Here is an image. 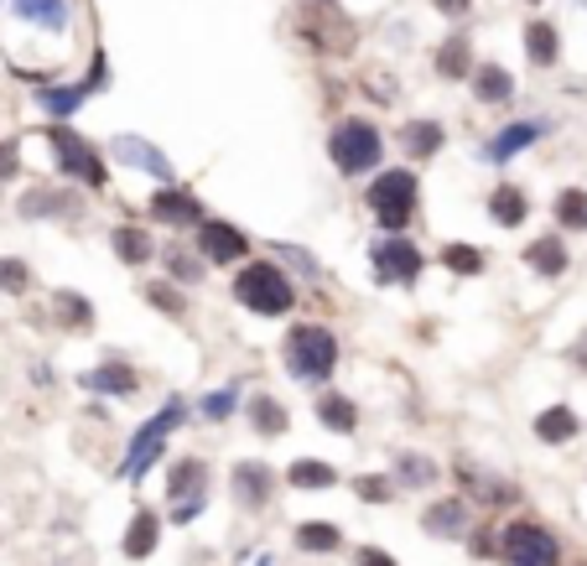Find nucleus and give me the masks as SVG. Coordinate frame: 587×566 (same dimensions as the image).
I'll return each mask as SVG.
<instances>
[{
    "label": "nucleus",
    "instance_id": "1",
    "mask_svg": "<svg viewBox=\"0 0 587 566\" xmlns=\"http://www.w3.org/2000/svg\"><path fill=\"white\" fill-rule=\"evenodd\" d=\"M229 296H235L245 313L255 317H292L296 313V296H302V286L292 281V271L281 265V260H245V265H235V281H229Z\"/></svg>",
    "mask_w": 587,
    "mask_h": 566
},
{
    "label": "nucleus",
    "instance_id": "2",
    "mask_svg": "<svg viewBox=\"0 0 587 566\" xmlns=\"http://www.w3.org/2000/svg\"><path fill=\"white\" fill-rule=\"evenodd\" d=\"M364 208H370V218L385 235H406L416 224V214H421V177L411 167H380V172H370Z\"/></svg>",
    "mask_w": 587,
    "mask_h": 566
},
{
    "label": "nucleus",
    "instance_id": "3",
    "mask_svg": "<svg viewBox=\"0 0 587 566\" xmlns=\"http://www.w3.org/2000/svg\"><path fill=\"white\" fill-rule=\"evenodd\" d=\"M281 364L296 385H328L338 370V332L328 322H292L281 338Z\"/></svg>",
    "mask_w": 587,
    "mask_h": 566
},
{
    "label": "nucleus",
    "instance_id": "4",
    "mask_svg": "<svg viewBox=\"0 0 587 566\" xmlns=\"http://www.w3.org/2000/svg\"><path fill=\"white\" fill-rule=\"evenodd\" d=\"M42 140H47V151H53V161H58V172L68 177V182H79L89 193H104V188H110V161H104V151H99L83 131H74L68 120H47V125H42Z\"/></svg>",
    "mask_w": 587,
    "mask_h": 566
},
{
    "label": "nucleus",
    "instance_id": "5",
    "mask_svg": "<svg viewBox=\"0 0 587 566\" xmlns=\"http://www.w3.org/2000/svg\"><path fill=\"white\" fill-rule=\"evenodd\" d=\"M188 400L182 395H167L161 400V410L151 416V421H140L136 431H131V448H125V457H120V468H115V478H125V484H140L146 473L157 468V457L167 452V442H172V431L188 421Z\"/></svg>",
    "mask_w": 587,
    "mask_h": 566
},
{
    "label": "nucleus",
    "instance_id": "6",
    "mask_svg": "<svg viewBox=\"0 0 587 566\" xmlns=\"http://www.w3.org/2000/svg\"><path fill=\"white\" fill-rule=\"evenodd\" d=\"M328 161L338 177H370L385 161V131L370 115H343L328 131Z\"/></svg>",
    "mask_w": 587,
    "mask_h": 566
},
{
    "label": "nucleus",
    "instance_id": "7",
    "mask_svg": "<svg viewBox=\"0 0 587 566\" xmlns=\"http://www.w3.org/2000/svg\"><path fill=\"white\" fill-rule=\"evenodd\" d=\"M494 556H499V566H562V541H556L551 525L520 514V520H509L499 530V551Z\"/></svg>",
    "mask_w": 587,
    "mask_h": 566
},
{
    "label": "nucleus",
    "instance_id": "8",
    "mask_svg": "<svg viewBox=\"0 0 587 566\" xmlns=\"http://www.w3.org/2000/svg\"><path fill=\"white\" fill-rule=\"evenodd\" d=\"M421 271H427V254H421V245L406 235H385L370 245V275L374 286H416L421 281Z\"/></svg>",
    "mask_w": 587,
    "mask_h": 566
},
{
    "label": "nucleus",
    "instance_id": "9",
    "mask_svg": "<svg viewBox=\"0 0 587 566\" xmlns=\"http://www.w3.org/2000/svg\"><path fill=\"white\" fill-rule=\"evenodd\" d=\"M296 32L323 58H349L353 47H359V32H353L349 16H338V5H307L302 21H296Z\"/></svg>",
    "mask_w": 587,
    "mask_h": 566
},
{
    "label": "nucleus",
    "instance_id": "10",
    "mask_svg": "<svg viewBox=\"0 0 587 566\" xmlns=\"http://www.w3.org/2000/svg\"><path fill=\"white\" fill-rule=\"evenodd\" d=\"M193 250L203 254V265H245L255 254V239L239 229V224H229V218H203L193 229Z\"/></svg>",
    "mask_w": 587,
    "mask_h": 566
},
{
    "label": "nucleus",
    "instance_id": "11",
    "mask_svg": "<svg viewBox=\"0 0 587 566\" xmlns=\"http://www.w3.org/2000/svg\"><path fill=\"white\" fill-rule=\"evenodd\" d=\"M146 218L161 224V229H172V235H182V229H197V224L208 218V208H203V197H197L193 188H182V182H161L157 193L146 197Z\"/></svg>",
    "mask_w": 587,
    "mask_h": 566
},
{
    "label": "nucleus",
    "instance_id": "12",
    "mask_svg": "<svg viewBox=\"0 0 587 566\" xmlns=\"http://www.w3.org/2000/svg\"><path fill=\"white\" fill-rule=\"evenodd\" d=\"M104 157L120 161V167H131V172L157 177V182H177V161L146 136H110L104 140Z\"/></svg>",
    "mask_w": 587,
    "mask_h": 566
},
{
    "label": "nucleus",
    "instance_id": "13",
    "mask_svg": "<svg viewBox=\"0 0 587 566\" xmlns=\"http://www.w3.org/2000/svg\"><path fill=\"white\" fill-rule=\"evenodd\" d=\"M551 136V120H509V125H499L489 140H484V151H478V161L484 167H505V161H515L520 151H530L535 140Z\"/></svg>",
    "mask_w": 587,
    "mask_h": 566
},
{
    "label": "nucleus",
    "instance_id": "14",
    "mask_svg": "<svg viewBox=\"0 0 587 566\" xmlns=\"http://www.w3.org/2000/svg\"><path fill=\"white\" fill-rule=\"evenodd\" d=\"M452 478H458V488H463V499H478V505H489V509L520 499V488L509 484V478L489 473L484 463H473V457H452Z\"/></svg>",
    "mask_w": 587,
    "mask_h": 566
},
{
    "label": "nucleus",
    "instance_id": "15",
    "mask_svg": "<svg viewBox=\"0 0 587 566\" xmlns=\"http://www.w3.org/2000/svg\"><path fill=\"white\" fill-rule=\"evenodd\" d=\"M275 488H281V478H275V468L266 457H245V463H235V473H229V494H235L239 509H271Z\"/></svg>",
    "mask_w": 587,
    "mask_h": 566
},
{
    "label": "nucleus",
    "instance_id": "16",
    "mask_svg": "<svg viewBox=\"0 0 587 566\" xmlns=\"http://www.w3.org/2000/svg\"><path fill=\"white\" fill-rule=\"evenodd\" d=\"M421 530L437 535V541H463L473 530V505L463 494H442V499H431V505L421 509Z\"/></svg>",
    "mask_w": 587,
    "mask_h": 566
},
{
    "label": "nucleus",
    "instance_id": "17",
    "mask_svg": "<svg viewBox=\"0 0 587 566\" xmlns=\"http://www.w3.org/2000/svg\"><path fill=\"white\" fill-rule=\"evenodd\" d=\"M79 390L83 395H104V400H136L140 395V374L131 364H120V359H104L94 370L79 374Z\"/></svg>",
    "mask_w": 587,
    "mask_h": 566
},
{
    "label": "nucleus",
    "instance_id": "18",
    "mask_svg": "<svg viewBox=\"0 0 587 566\" xmlns=\"http://www.w3.org/2000/svg\"><path fill=\"white\" fill-rule=\"evenodd\" d=\"M16 214L21 218H74L79 214V193L63 188V182H32L16 197Z\"/></svg>",
    "mask_w": 587,
    "mask_h": 566
},
{
    "label": "nucleus",
    "instance_id": "19",
    "mask_svg": "<svg viewBox=\"0 0 587 566\" xmlns=\"http://www.w3.org/2000/svg\"><path fill=\"white\" fill-rule=\"evenodd\" d=\"M110 250H115L120 265H131V271H140V265H151L157 260V235L146 229V224H131V218H120L115 229H110Z\"/></svg>",
    "mask_w": 587,
    "mask_h": 566
},
{
    "label": "nucleus",
    "instance_id": "20",
    "mask_svg": "<svg viewBox=\"0 0 587 566\" xmlns=\"http://www.w3.org/2000/svg\"><path fill=\"white\" fill-rule=\"evenodd\" d=\"M520 260H526L530 275H541V281H562V275L572 271V250L562 235H541L530 239L526 250H520Z\"/></svg>",
    "mask_w": 587,
    "mask_h": 566
},
{
    "label": "nucleus",
    "instance_id": "21",
    "mask_svg": "<svg viewBox=\"0 0 587 566\" xmlns=\"http://www.w3.org/2000/svg\"><path fill=\"white\" fill-rule=\"evenodd\" d=\"M208 484H214V468H208V457H197V452L177 457L172 468H167V499H172V505H182V499H203Z\"/></svg>",
    "mask_w": 587,
    "mask_h": 566
},
{
    "label": "nucleus",
    "instance_id": "22",
    "mask_svg": "<svg viewBox=\"0 0 587 566\" xmlns=\"http://www.w3.org/2000/svg\"><path fill=\"white\" fill-rule=\"evenodd\" d=\"M47 313H53V328L63 332H94V302L74 286H53L47 292Z\"/></svg>",
    "mask_w": 587,
    "mask_h": 566
},
{
    "label": "nucleus",
    "instance_id": "23",
    "mask_svg": "<svg viewBox=\"0 0 587 566\" xmlns=\"http://www.w3.org/2000/svg\"><path fill=\"white\" fill-rule=\"evenodd\" d=\"M400 151H406V161H437L448 151V125L442 120H406L400 125Z\"/></svg>",
    "mask_w": 587,
    "mask_h": 566
},
{
    "label": "nucleus",
    "instance_id": "24",
    "mask_svg": "<svg viewBox=\"0 0 587 566\" xmlns=\"http://www.w3.org/2000/svg\"><path fill=\"white\" fill-rule=\"evenodd\" d=\"M469 89H473V99H478V104H489V110H505L509 99H515V73H509L505 63H473Z\"/></svg>",
    "mask_w": 587,
    "mask_h": 566
},
{
    "label": "nucleus",
    "instance_id": "25",
    "mask_svg": "<svg viewBox=\"0 0 587 566\" xmlns=\"http://www.w3.org/2000/svg\"><path fill=\"white\" fill-rule=\"evenodd\" d=\"M245 416H250V427H255V437H266V442H275V437H286L292 431V410L281 406L271 390H255L250 400H245Z\"/></svg>",
    "mask_w": 587,
    "mask_h": 566
},
{
    "label": "nucleus",
    "instance_id": "26",
    "mask_svg": "<svg viewBox=\"0 0 587 566\" xmlns=\"http://www.w3.org/2000/svg\"><path fill=\"white\" fill-rule=\"evenodd\" d=\"M161 546V514L151 505H136V514H131V525H125V541H120V551L131 556V562H146L151 551Z\"/></svg>",
    "mask_w": 587,
    "mask_h": 566
},
{
    "label": "nucleus",
    "instance_id": "27",
    "mask_svg": "<svg viewBox=\"0 0 587 566\" xmlns=\"http://www.w3.org/2000/svg\"><path fill=\"white\" fill-rule=\"evenodd\" d=\"M530 218V193L520 182H494L489 188V224L499 229H520Z\"/></svg>",
    "mask_w": 587,
    "mask_h": 566
},
{
    "label": "nucleus",
    "instance_id": "28",
    "mask_svg": "<svg viewBox=\"0 0 587 566\" xmlns=\"http://www.w3.org/2000/svg\"><path fill=\"white\" fill-rule=\"evenodd\" d=\"M313 410H317V427L338 431V437H353V431H359V400H353V395H343V390H317Z\"/></svg>",
    "mask_w": 587,
    "mask_h": 566
},
{
    "label": "nucleus",
    "instance_id": "29",
    "mask_svg": "<svg viewBox=\"0 0 587 566\" xmlns=\"http://www.w3.org/2000/svg\"><path fill=\"white\" fill-rule=\"evenodd\" d=\"M431 68H437V79H448V83L469 79L473 73V37L469 32H448L442 47H437V58H431Z\"/></svg>",
    "mask_w": 587,
    "mask_h": 566
},
{
    "label": "nucleus",
    "instance_id": "30",
    "mask_svg": "<svg viewBox=\"0 0 587 566\" xmlns=\"http://www.w3.org/2000/svg\"><path fill=\"white\" fill-rule=\"evenodd\" d=\"M157 260L161 265H167V281H172V286H182V292H188V286H197V281H203V271H208V265H203V254L193 250V245H161L157 250Z\"/></svg>",
    "mask_w": 587,
    "mask_h": 566
},
{
    "label": "nucleus",
    "instance_id": "31",
    "mask_svg": "<svg viewBox=\"0 0 587 566\" xmlns=\"http://www.w3.org/2000/svg\"><path fill=\"white\" fill-rule=\"evenodd\" d=\"M37 110L47 120H74L89 104V94H83V83H37Z\"/></svg>",
    "mask_w": 587,
    "mask_h": 566
},
{
    "label": "nucleus",
    "instance_id": "32",
    "mask_svg": "<svg viewBox=\"0 0 587 566\" xmlns=\"http://www.w3.org/2000/svg\"><path fill=\"white\" fill-rule=\"evenodd\" d=\"M535 437H541L546 448H567V442L583 437V416H577L572 406H546L541 416H535Z\"/></svg>",
    "mask_w": 587,
    "mask_h": 566
},
{
    "label": "nucleus",
    "instance_id": "33",
    "mask_svg": "<svg viewBox=\"0 0 587 566\" xmlns=\"http://www.w3.org/2000/svg\"><path fill=\"white\" fill-rule=\"evenodd\" d=\"M271 260H281L292 271L296 286H317L323 281V260H317L307 245H292V239H271Z\"/></svg>",
    "mask_w": 587,
    "mask_h": 566
},
{
    "label": "nucleus",
    "instance_id": "34",
    "mask_svg": "<svg viewBox=\"0 0 587 566\" xmlns=\"http://www.w3.org/2000/svg\"><path fill=\"white\" fill-rule=\"evenodd\" d=\"M296 551H307V556H338L343 551V530L334 525V520H302V525L292 530Z\"/></svg>",
    "mask_w": 587,
    "mask_h": 566
},
{
    "label": "nucleus",
    "instance_id": "35",
    "mask_svg": "<svg viewBox=\"0 0 587 566\" xmlns=\"http://www.w3.org/2000/svg\"><path fill=\"white\" fill-rule=\"evenodd\" d=\"M11 11L37 32H53V37L68 32V0H11Z\"/></svg>",
    "mask_w": 587,
    "mask_h": 566
},
{
    "label": "nucleus",
    "instance_id": "36",
    "mask_svg": "<svg viewBox=\"0 0 587 566\" xmlns=\"http://www.w3.org/2000/svg\"><path fill=\"white\" fill-rule=\"evenodd\" d=\"M286 484L296 494H328V488H338V468L323 463V457H296L292 468H286Z\"/></svg>",
    "mask_w": 587,
    "mask_h": 566
},
{
    "label": "nucleus",
    "instance_id": "37",
    "mask_svg": "<svg viewBox=\"0 0 587 566\" xmlns=\"http://www.w3.org/2000/svg\"><path fill=\"white\" fill-rule=\"evenodd\" d=\"M526 58L530 68H556L562 58V32L551 21H526Z\"/></svg>",
    "mask_w": 587,
    "mask_h": 566
},
{
    "label": "nucleus",
    "instance_id": "38",
    "mask_svg": "<svg viewBox=\"0 0 587 566\" xmlns=\"http://www.w3.org/2000/svg\"><path fill=\"white\" fill-rule=\"evenodd\" d=\"M395 488H431L442 478V468L431 463L427 452H395Z\"/></svg>",
    "mask_w": 587,
    "mask_h": 566
},
{
    "label": "nucleus",
    "instance_id": "39",
    "mask_svg": "<svg viewBox=\"0 0 587 566\" xmlns=\"http://www.w3.org/2000/svg\"><path fill=\"white\" fill-rule=\"evenodd\" d=\"M551 218L562 235H587V188H562L551 203Z\"/></svg>",
    "mask_w": 587,
    "mask_h": 566
},
{
    "label": "nucleus",
    "instance_id": "40",
    "mask_svg": "<svg viewBox=\"0 0 587 566\" xmlns=\"http://www.w3.org/2000/svg\"><path fill=\"white\" fill-rule=\"evenodd\" d=\"M442 265H448L458 281H473V275L489 271V254L478 250V245H469V239H452V245H442Z\"/></svg>",
    "mask_w": 587,
    "mask_h": 566
},
{
    "label": "nucleus",
    "instance_id": "41",
    "mask_svg": "<svg viewBox=\"0 0 587 566\" xmlns=\"http://www.w3.org/2000/svg\"><path fill=\"white\" fill-rule=\"evenodd\" d=\"M140 296H146V307L161 317H172V322H182L188 317V292L182 286H172V281H146L140 286Z\"/></svg>",
    "mask_w": 587,
    "mask_h": 566
},
{
    "label": "nucleus",
    "instance_id": "42",
    "mask_svg": "<svg viewBox=\"0 0 587 566\" xmlns=\"http://www.w3.org/2000/svg\"><path fill=\"white\" fill-rule=\"evenodd\" d=\"M239 406H245V390H239L235 380H229V385H218V390H208L203 400H197V416L218 427V421H229V416H235Z\"/></svg>",
    "mask_w": 587,
    "mask_h": 566
},
{
    "label": "nucleus",
    "instance_id": "43",
    "mask_svg": "<svg viewBox=\"0 0 587 566\" xmlns=\"http://www.w3.org/2000/svg\"><path fill=\"white\" fill-rule=\"evenodd\" d=\"M37 286V271L21 260V254H0V292L5 296H32Z\"/></svg>",
    "mask_w": 587,
    "mask_h": 566
},
{
    "label": "nucleus",
    "instance_id": "44",
    "mask_svg": "<svg viewBox=\"0 0 587 566\" xmlns=\"http://www.w3.org/2000/svg\"><path fill=\"white\" fill-rule=\"evenodd\" d=\"M349 488L364 499V505H391V499H395V478H391V473H353Z\"/></svg>",
    "mask_w": 587,
    "mask_h": 566
},
{
    "label": "nucleus",
    "instance_id": "45",
    "mask_svg": "<svg viewBox=\"0 0 587 566\" xmlns=\"http://www.w3.org/2000/svg\"><path fill=\"white\" fill-rule=\"evenodd\" d=\"M79 83H83V94L89 99L110 89V58H104V47H94V63H89V73H83Z\"/></svg>",
    "mask_w": 587,
    "mask_h": 566
},
{
    "label": "nucleus",
    "instance_id": "46",
    "mask_svg": "<svg viewBox=\"0 0 587 566\" xmlns=\"http://www.w3.org/2000/svg\"><path fill=\"white\" fill-rule=\"evenodd\" d=\"M21 177V140H0V188Z\"/></svg>",
    "mask_w": 587,
    "mask_h": 566
},
{
    "label": "nucleus",
    "instance_id": "47",
    "mask_svg": "<svg viewBox=\"0 0 587 566\" xmlns=\"http://www.w3.org/2000/svg\"><path fill=\"white\" fill-rule=\"evenodd\" d=\"M469 535H473V541H469L473 556H494V551H499V530H494V525H478V530H469Z\"/></svg>",
    "mask_w": 587,
    "mask_h": 566
},
{
    "label": "nucleus",
    "instance_id": "48",
    "mask_svg": "<svg viewBox=\"0 0 587 566\" xmlns=\"http://www.w3.org/2000/svg\"><path fill=\"white\" fill-rule=\"evenodd\" d=\"M353 566H400L391 556V551H380V546H359L353 551Z\"/></svg>",
    "mask_w": 587,
    "mask_h": 566
},
{
    "label": "nucleus",
    "instance_id": "49",
    "mask_svg": "<svg viewBox=\"0 0 587 566\" xmlns=\"http://www.w3.org/2000/svg\"><path fill=\"white\" fill-rule=\"evenodd\" d=\"M431 11H437V16H448V21H463L473 11V0H431Z\"/></svg>",
    "mask_w": 587,
    "mask_h": 566
},
{
    "label": "nucleus",
    "instance_id": "50",
    "mask_svg": "<svg viewBox=\"0 0 587 566\" xmlns=\"http://www.w3.org/2000/svg\"><path fill=\"white\" fill-rule=\"evenodd\" d=\"M572 364H587V332L577 338V343H572Z\"/></svg>",
    "mask_w": 587,
    "mask_h": 566
},
{
    "label": "nucleus",
    "instance_id": "51",
    "mask_svg": "<svg viewBox=\"0 0 587 566\" xmlns=\"http://www.w3.org/2000/svg\"><path fill=\"white\" fill-rule=\"evenodd\" d=\"M307 5H334V0H307Z\"/></svg>",
    "mask_w": 587,
    "mask_h": 566
},
{
    "label": "nucleus",
    "instance_id": "52",
    "mask_svg": "<svg viewBox=\"0 0 587 566\" xmlns=\"http://www.w3.org/2000/svg\"><path fill=\"white\" fill-rule=\"evenodd\" d=\"M526 5H541V0H526Z\"/></svg>",
    "mask_w": 587,
    "mask_h": 566
}]
</instances>
